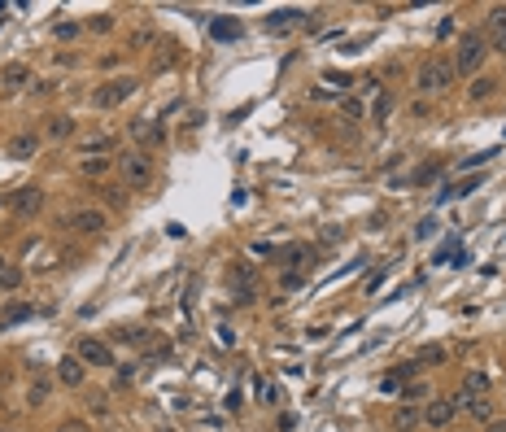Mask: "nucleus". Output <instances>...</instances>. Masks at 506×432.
Returning <instances> with one entry per match:
<instances>
[{
  "label": "nucleus",
  "instance_id": "obj_22",
  "mask_svg": "<svg viewBox=\"0 0 506 432\" xmlns=\"http://www.w3.org/2000/svg\"><path fill=\"white\" fill-rule=\"evenodd\" d=\"M489 385H493V380H489V371H467V393L471 397H489Z\"/></svg>",
  "mask_w": 506,
  "mask_h": 432
},
{
  "label": "nucleus",
  "instance_id": "obj_18",
  "mask_svg": "<svg viewBox=\"0 0 506 432\" xmlns=\"http://www.w3.org/2000/svg\"><path fill=\"white\" fill-rule=\"evenodd\" d=\"M423 424V411H415V406H397V411H393V428L397 432H415Z\"/></svg>",
  "mask_w": 506,
  "mask_h": 432
},
{
  "label": "nucleus",
  "instance_id": "obj_10",
  "mask_svg": "<svg viewBox=\"0 0 506 432\" xmlns=\"http://www.w3.org/2000/svg\"><path fill=\"white\" fill-rule=\"evenodd\" d=\"M131 136H136L140 144H153V148H158V144L166 140V127H162L158 118H136V122H131Z\"/></svg>",
  "mask_w": 506,
  "mask_h": 432
},
{
  "label": "nucleus",
  "instance_id": "obj_37",
  "mask_svg": "<svg viewBox=\"0 0 506 432\" xmlns=\"http://www.w3.org/2000/svg\"><path fill=\"white\" fill-rule=\"evenodd\" d=\"M489 432H506V419H493V424H489Z\"/></svg>",
  "mask_w": 506,
  "mask_h": 432
},
{
  "label": "nucleus",
  "instance_id": "obj_23",
  "mask_svg": "<svg viewBox=\"0 0 506 432\" xmlns=\"http://www.w3.org/2000/svg\"><path fill=\"white\" fill-rule=\"evenodd\" d=\"M467 415L480 419V424H493V397H471L467 402Z\"/></svg>",
  "mask_w": 506,
  "mask_h": 432
},
{
  "label": "nucleus",
  "instance_id": "obj_35",
  "mask_svg": "<svg viewBox=\"0 0 506 432\" xmlns=\"http://www.w3.org/2000/svg\"><path fill=\"white\" fill-rule=\"evenodd\" d=\"M57 432H88V424H83V419H66Z\"/></svg>",
  "mask_w": 506,
  "mask_h": 432
},
{
  "label": "nucleus",
  "instance_id": "obj_21",
  "mask_svg": "<svg viewBox=\"0 0 506 432\" xmlns=\"http://www.w3.org/2000/svg\"><path fill=\"white\" fill-rule=\"evenodd\" d=\"M22 284V271L5 258V253H0V293H9V288H18Z\"/></svg>",
  "mask_w": 506,
  "mask_h": 432
},
{
  "label": "nucleus",
  "instance_id": "obj_31",
  "mask_svg": "<svg viewBox=\"0 0 506 432\" xmlns=\"http://www.w3.org/2000/svg\"><path fill=\"white\" fill-rule=\"evenodd\" d=\"M53 35H57V40H74V35H79V22H57Z\"/></svg>",
  "mask_w": 506,
  "mask_h": 432
},
{
  "label": "nucleus",
  "instance_id": "obj_36",
  "mask_svg": "<svg viewBox=\"0 0 506 432\" xmlns=\"http://www.w3.org/2000/svg\"><path fill=\"white\" fill-rule=\"evenodd\" d=\"M441 358H445L441 349H423V354H419V363H441Z\"/></svg>",
  "mask_w": 506,
  "mask_h": 432
},
{
  "label": "nucleus",
  "instance_id": "obj_19",
  "mask_svg": "<svg viewBox=\"0 0 506 432\" xmlns=\"http://www.w3.org/2000/svg\"><path fill=\"white\" fill-rule=\"evenodd\" d=\"M74 136V118L70 114H53L48 118V140H70Z\"/></svg>",
  "mask_w": 506,
  "mask_h": 432
},
{
  "label": "nucleus",
  "instance_id": "obj_1",
  "mask_svg": "<svg viewBox=\"0 0 506 432\" xmlns=\"http://www.w3.org/2000/svg\"><path fill=\"white\" fill-rule=\"evenodd\" d=\"M489 57V40L485 31H463L459 35V48H454V74H476Z\"/></svg>",
  "mask_w": 506,
  "mask_h": 432
},
{
  "label": "nucleus",
  "instance_id": "obj_6",
  "mask_svg": "<svg viewBox=\"0 0 506 432\" xmlns=\"http://www.w3.org/2000/svg\"><path fill=\"white\" fill-rule=\"evenodd\" d=\"M40 206H44V188H40V184H22V188L9 197V210H13L18 218H35Z\"/></svg>",
  "mask_w": 506,
  "mask_h": 432
},
{
  "label": "nucleus",
  "instance_id": "obj_9",
  "mask_svg": "<svg viewBox=\"0 0 506 432\" xmlns=\"http://www.w3.org/2000/svg\"><path fill=\"white\" fill-rule=\"evenodd\" d=\"M485 40L506 53V5H493V9H489V18H485Z\"/></svg>",
  "mask_w": 506,
  "mask_h": 432
},
{
  "label": "nucleus",
  "instance_id": "obj_2",
  "mask_svg": "<svg viewBox=\"0 0 506 432\" xmlns=\"http://www.w3.org/2000/svg\"><path fill=\"white\" fill-rule=\"evenodd\" d=\"M118 175L126 188H148L153 184V158L144 153V148H126V153H118Z\"/></svg>",
  "mask_w": 506,
  "mask_h": 432
},
{
  "label": "nucleus",
  "instance_id": "obj_15",
  "mask_svg": "<svg viewBox=\"0 0 506 432\" xmlns=\"http://www.w3.org/2000/svg\"><path fill=\"white\" fill-rule=\"evenodd\" d=\"M79 153H83V158H105V153H114V136H100V132H96V136H83V140H79Z\"/></svg>",
  "mask_w": 506,
  "mask_h": 432
},
{
  "label": "nucleus",
  "instance_id": "obj_16",
  "mask_svg": "<svg viewBox=\"0 0 506 432\" xmlns=\"http://www.w3.org/2000/svg\"><path fill=\"white\" fill-rule=\"evenodd\" d=\"M35 153H40V136L27 132V136H13V140H9V158H13V162H27V158H35Z\"/></svg>",
  "mask_w": 506,
  "mask_h": 432
},
{
  "label": "nucleus",
  "instance_id": "obj_24",
  "mask_svg": "<svg viewBox=\"0 0 506 432\" xmlns=\"http://www.w3.org/2000/svg\"><path fill=\"white\" fill-rule=\"evenodd\" d=\"M253 393H258V397H262V406H275V402H280V389H275V385H271V380H262V375H258V380H253Z\"/></svg>",
  "mask_w": 506,
  "mask_h": 432
},
{
  "label": "nucleus",
  "instance_id": "obj_13",
  "mask_svg": "<svg viewBox=\"0 0 506 432\" xmlns=\"http://www.w3.org/2000/svg\"><path fill=\"white\" fill-rule=\"evenodd\" d=\"M0 83H5V92H27V83H31V70L22 66V62H13V66H5V70H0Z\"/></svg>",
  "mask_w": 506,
  "mask_h": 432
},
{
  "label": "nucleus",
  "instance_id": "obj_7",
  "mask_svg": "<svg viewBox=\"0 0 506 432\" xmlns=\"http://www.w3.org/2000/svg\"><path fill=\"white\" fill-rule=\"evenodd\" d=\"M232 288H236V301H240V306H249V301L258 297V275H253L249 262H236V267H232Z\"/></svg>",
  "mask_w": 506,
  "mask_h": 432
},
{
  "label": "nucleus",
  "instance_id": "obj_17",
  "mask_svg": "<svg viewBox=\"0 0 506 432\" xmlns=\"http://www.w3.org/2000/svg\"><path fill=\"white\" fill-rule=\"evenodd\" d=\"M114 170V158H79V175L83 180H105Z\"/></svg>",
  "mask_w": 506,
  "mask_h": 432
},
{
  "label": "nucleus",
  "instance_id": "obj_4",
  "mask_svg": "<svg viewBox=\"0 0 506 432\" xmlns=\"http://www.w3.org/2000/svg\"><path fill=\"white\" fill-rule=\"evenodd\" d=\"M66 227H70V232H79V236H100V232L110 227V218H105V210L83 206V210H74V214L66 218Z\"/></svg>",
  "mask_w": 506,
  "mask_h": 432
},
{
  "label": "nucleus",
  "instance_id": "obj_29",
  "mask_svg": "<svg viewBox=\"0 0 506 432\" xmlns=\"http://www.w3.org/2000/svg\"><path fill=\"white\" fill-rule=\"evenodd\" d=\"M389 110H393V96H389V92H380V96H375L371 118H375V122H384V118H389Z\"/></svg>",
  "mask_w": 506,
  "mask_h": 432
},
{
  "label": "nucleus",
  "instance_id": "obj_26",
  "mask_svg": "<svg viewBox=\"0 0 506 432\" xmlns=\"http://www.w3.org/2000/svg\"><path fill=\"white\" fill-rule=\"evenodd\" d=\"M341 114H345V118H358V122H363V118H367V105H363V96H345V100H341Z\"/></svg>",
  "mask_w": 506,
  "mask_h": 432
},
{
  "label": "nucleus",
  "instance_id": "obj_32",
  "mask_svg": "<svg viewBox=\"0 0 506 432\" xmlns=\"http://www.w3.org/2000/svg\"><path fill=\"white\" fill-rule=\"evenodd\" d=\"M415 236H419V240H428V236H437V218H423V223L415 227Z\"/></svg>",
  "mask_w": 506,
  "mask_h": 432
},
{
  "label": "nucleus",
  "instance_id": "obj_20",
  "mask_svg": "<svg viewBox=\"0 0 506 432\" xmlns=\"http://www.w3.org/2000/svg\"><path fill=\"white\" fill-rule=\"evenodd\" d=\"M419 371V363H401L393 375H384V380H380V389H384V393H397L401 389V380H406V375H415Z\"/></svg>",
  "mask_w": 506,
  "mask_h": 432
},
{
  "label": "nucleus",
  "instance_id": "obj_34",
  "mask_svg": "<svg viewBox=\"0 0 506 432\" xmlns=\"http://www.w3.org/2000/svg\"><path fill=\"white\" fill-rule=\"evenodd\" d=\"M489 158H498V153H493V148H489V153H476V158H463V170H471V166H485Z\"/></svg>",
  "mask_w": 506,
  "mask_h": 432
},
{
  "label": "nucleus",
  "instance_id": "obj_14",
  "mask_svg": "<svg viewBox=\"0 0 506 432\" xmlns=\"http://www.w3.org/2000/svg\"><path fill=\"white\" fill-rule=\"evenodd\" d=\"M306 22V9H275L266 18V31H288V27H301Z\"/></svg>",
  "mask_w": 506,
  "mask_h": 432
},
{
  "label": "nucleus",
  "instance_id": "obj_5",
  "mask_svg": "<svg viewBox=\"0 0 506 432\" xmlns=\"http://www.w3.org/2000/svg\"><path fill=\"white\" fill-rule=\"evenodd\" d=\"M136 88H140L136 79H114V83H100V88H96V96H92V105H96V110H114V105H122V100L131 96Z\"/></svg>",
  "mask_w": 506,
  "mask_h": 432
},
{
  "label": "nucleus",
  "instance_id": "obj_27",
  "mask_svg": "<svg viewBox=\"0 0 506 432\" xmlns=\"http://www.w3.org/2000/svg\"><path fill=\"white\" fill-rule=\"evenodd\" d=\"M493 92H498V83H493V79H476V83L467 88V96H471V100H489Z\"/></svg>",
  "mask_w": 506,
  "mask_h": 432
},
{
  "label": "nucleus",
  "instance_id": "obj_11",
  "mask_svg": "<svg viewBox=\"0 0 506 432\" xmlns=\"http://www.w3.org/2000/svg\"><path fill=\"white\" fill-rule=\"evenodd\" d=\"M454 415H459V411H454V402H449V397H437V402H428V406H423V424H428V428H445Z\"/></svg>",
  "mask_w": 506,
  "mask_h": 432
},
{
  "label": "nucleus",
  "instance_id": "obj_25",
  "mask_svg": "<svg viewBox=\"0 0 506 432\" xmlns=\"http://www.w3.org/2000/svg\"><path fill=\"white\" fill-rule=\"evenodd\" d=\"M31 315H35V306H13V310H5V319H0V327H5V332H9L13 323H27Z\"/></svg>",
  "mask_w": 506,
  "mask_h": 432
},
{
  "label": "nucleus",
  "instance_id": "obj_12",
  "mask_svg": "<svg viewBox=\"0 0 506 432\" xmlns=\"http://www.w3.org/2000/svg\"><path fill=\"white\" fill-rule=\"evenodd\" d=\"M83 375H88V367H83L79 358H74V354L57 363V380H61L66 389H79V385H83Z\"/></svg>",
  "mask_w": 506,
  "mask_h": 432
},
{
  "label": "nucleus",
  "instance_id": "obj_30",
  "mask_svg": "<svg viewBox=\"0 0 506 432\" xmlns=\"http://www.w3.org/2000/svg\"><path fill=\"white\" fill-rule=\"evenodd\" d=\"M384 88H380V74H371V79H363L358 83V96H380Z\"/></svg>",
  "mask_w": 506,
  "mask_h": 432
},
{
  "label": "nucleus",
  "instance_id": "obj_8",
  "mask_svg": "<svg viewBox=\"0 0 506 432\" xmlns=\"http://www.w3.org/2000/svg\"><path fill=\"white\" fill-rule=\"evenodd\" d=\"M74 358H79L83 367H114V354L100 345L96 337H83L79 341V349H74Z\"/></svg>",
  "mask_w": 506,
  "mask_h": 432
},
{
  "label": "nucleus",
  "instance_id": "obj_33",
  "mask_svg": "<svg viewBox=\"0 0 506 432\" xmlns=\"http://www.w3.org/2000/svg\"><path fill=\"white\" fill-rule=\"evenodd\" d=\"M48 397V380H35V385H31V406H40Z\"/></svg>",
  "mask_w": 506,
  "mask_h": 432
},
{
  "label": "nucleus",
  "instance_id": "obj_3",
  "mask_svg": "<svg viewBox=\"0 0 506 432\" xmlns=\"http://www.w3.org/2000/svg\"><path fill=\"white\" fill-rule=\"evenodd\" d=\"M454 83V62H445V57H433V62H423L419 66V74H415V88L428 96V92H445Z\"/></svg>",
  "mask_w": 506,
  "mask_h": 432
},
{
  "label": "nucleus",
  "instance_id": "obj_28",
  "mask_svg": "<svg viewBox=\"0 0 506 432\" xmlns=\"http://www.w3.org/2000/svg\"><path fill=\"white\" fill-rule=\"evenodd\" d=\"M210 31H214V40H236V35H240V27H236L232 18H218Z\"/></svg>",
  "mask_w": 506,
  "mask_h": 432
}]
</instances>
